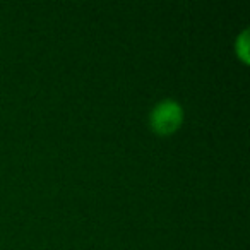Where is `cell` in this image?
<instances>
[{
  "label": "cell",
  "mask_w": 250,
  "mask_h": 250,
  "mask_svg": "<svg viewBox=\"0 0 250 250\" xmlns=\"http://www.w3.org/2000/svg\"><path fill=\"white\" fill-rule=\"evenodd\" d=\"M184 122V110L178 101L167 98L161 100L153 106L149 113V125L151 129L160 136L173 134Z\"/></svg>",
  "instance_id": "6da1fadb"
},
{
  "label": "cell",
  "mask_w": 250,
  "mask_h": 250,
  "mask_svg": "<svg viewBox=\"0 0 250 250\" xmlns=\"http://www.w3.org/2000/svg\"><path fill=\"white\" fill-rule=\"evenodd\" d=\"M236 53L243 62H249V29H243L236 38Z\"/></svg>",
  "instance_id": "7a4b0ae2"
}]
</instances>
